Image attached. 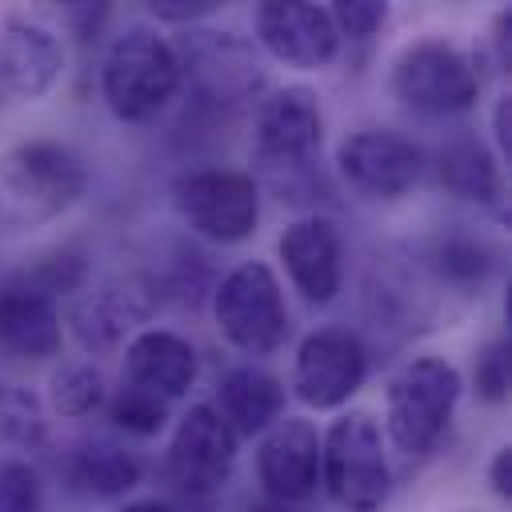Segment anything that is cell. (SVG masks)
Instances as JSON below:
<instances>
[{
    "instance_id": "d6a6232c",
    "label": "cell",
    "mask_w": 512,
    "mask_h": 512,
    "mask_svg": "<svg viewBox=\"0 0 512 512\" xmlns=\"http://www.w3.org/2000/svg\"><path fill=\"white\" fill-rule=\"evenodd\" d=\"M244 512H280V508H268V504H256V508H244Z\"/></svg>"
},
{
    "instance_id": "6da1fadb",
    "label": "cell",
    "mask_w": 512,
    "mask_h": 512,
    "mask_svg": "<svg viewBox=\"0 0 512 512\" xmlns=\"http://www.w3.org/2000/svg\"><path fill=\"white\" fill-rule=\"evenodd\" d=\"M88 188L84 160L56 140L0 152V228H36L68 212Z\"/></svg>"
},
{
    "instance_id": "8fae6325",
    "label": "cell",
    "mask_w": 512,
    "mask_h": 512,
    "mask_svg": "<svg viewBox=\"0 0 512 512\" xmlns=\"http://www.w3.org/2000/svg\"><path fill=\"white\" fill-rule=\"evenodd\" d=\"M232 460H236V436L220 420V412L212 404L188 408V416L180 420L168 444V480L184 496H212L216 488H224Z\"/></svg>"
},
{
    "instance_id": "d6986e66",
    "label": "cell",
    "mask_w": 512,
    "mask_h": 512,
    "mask_svg": "<svg viewBox=\"0 0 512 512\" xmlns=\"http://www.w3.org/2000/svg\"><path fill=\"white\" fill-rule=\"evenodd\" d=\"M124 376L132 388H144L160 400L184 396L196 380V352L184 336L164 332V328H148V332H136L128 340Z\"/></svg>"
},
{
    "instance_id": "ba28073f",
    "label": "cell",
    "mask_w": 512,
    "mask_h": 512,
    "mask_svg": "<svg viewBox=\"0 0 512 512\" xmlns=\"http://www.w3.org/2000/svg\"><path fill=\"white\" fill-rule=\"evenodd\" d=\"M364 372H368V352H364L360 336L332 324V328H316L300 340L292 388L308 408L328 412V408H340L360 388Z\"/></svg>"
},
{
    "instance_id": "f546056e",
    "label": "cell",
    "mask_w": 512,
    "mask_h": 512,
    "mask_svg": "<svg viewBox=\"0 0 512 512\" xmlns=\"http://www.w3.org/2000/svg\"><path fill=\"white\" fill-rule=\"evenodd\" d=\"M488 484H492V492H496L500 500L512 496V448H496L492 468H488Z\"/></svg>"
},
{
    "instance_id": "7a4b0ae2",
    "label": "cell",
    "mask_w": 512,
    "mask_h": 512,
    "mask_svg": "<svg viewBox=\"0 0 512 512\" xmlns=\"http://www.w3.org/2000/svg\"><path fill=\"white\" fill-rule=\"evenodd\" d=\"M180 88L176 48L152 28H128L108 48L100 92L120 120H152Z\"/></svg>"
},
{
    "instance_id": "9c48e42d",
    "label": "cell",
    "mask_w": 512,
    "mask_h": 512,
    "mask_svg": "<svg viewBox=\"0 0 512 512\" xmlns=\"http://www.w3.org/2000/svg\"><path fill=\"white\" fill-rule=\"evenodd\" d=\"M176 64H180V80H188L208 104H240L264 80L252 44H244L232 32L184 36V44L176 48Z\"/></svg>"
},
{
    "instance_id": "d4e9b609",
    "label": "cell",
    "mask_w": 512,
    "mask_h": 512,
    "mask_svg": "<svg viewBox=\"0 0 512 512\" xmlns=\"http://www.w3.org/2000/svg\"><path fill=\"white\" fill-rule=\"evenodd\" d=\"M0 512H40V476L24 460H0Z\"/></svg>"
},
{
    "instance_id": "5bb4252c",
    "label": "cell",
    "mask_w": 512,
    "mask_h": 512,
    "mask_svg": "<svg viewBox=\"0 0 512 512\" xmlns=\"http://www.w3.org/2000/svg\"><path fill=\"white\" fill-rule=\"evenodd\" d=\"M152 308H156V292L144 280L124 276V280L88 288L72 304L68 324L84 352H116L124 344V336L148 320Z\"/></svg>"
},
{
    "instance_id": "484cf974",
    "label": "cell",
    "mask_w": 512,
    "mask_h": 512,
    "mask_svg": "<svg viewBox=\"0 0 512 512\" xmlns=\"http://www.w3.org/2000/svg\"><path fill=\"white\" fill-rule=\"evenodd\" d=\"M476 392L492 404H500L508 396V340L496 336L480 348L476 356Z\"/></svg>"
},
{
    "instance_id": "e0dca14e",
    "label": "cell",
    "mask_w": 512,
    "mask_h": 512,
    "mask_svg": "<svg viewBox=\"0 0 512 512\" xmlns=\"http://www.w3.org/2000/svg\"><path fill=\"white\" fill-rule=\"evenodd\" d=\"M288 280L296 284V292L312 304H328L340 292V236L332 228V220L324 216H304L296 224L284 228L280 244H276Z\"/></svg>"
},
{
    "instance_id": "3957f363",
    "label": "cell",
    "mask_w": 512,
    "mask_h": 512,
    "mask_svg": "<svg viewBox=\"0 0 512 512\" xmlns=\"http://www.w3.org/2000/svg\"><path fill=\"white\" fill-rule=\"evenodd\" d=\"M460 400V372L444 356H416L388 380L384 424L404 456H424L448 428Z\"/></svg>"
},
{
    "instance_id": "ffe728a7",
    "label": "cell",
    "mask_w": 512,
    "mask_h": 512,
    "mask_svg": "<svg viewBox=\"0 0 512 512\" xmlns=\"http://www.w3.org/2000/svg\"><path fill=\"white\" fill-rule=\"evenodd\" d=\"M216 404H220L216 412L232 428V436H252V432H264L284 412V388L272 372L244 364L220 380Z\"/></svg>"
},
{
    "instance_id": "44dd1931",
    "label": "cell",
    "mask_w": 512,
    "mask_h": 512,
    "mask_svg": "<svg viewBox=\"0 0 512 512\" xmlns=\"http://www.w3.org/2000/svg\"><path fill=\"white\" fill-rule=\"evenodd\" d=\"M440 180L448 192H456L460 200H472V204H496L504 192L500 164L472 136H460L448 148H440Z\"/></svg>"
},
{
    "instance_id": "9a60e30c",
    "label": "cell",
    "mask_w": 512,
    "mask_h": 512,
    "mask_svg": "<svg viewBox=\"0 0 512 512\" xmlns=\"http://www.w3.org/2000/svg\"><path fill=\"white\" fill-rule=\"evenodd\" d=\"M64 68V48L52 28L28 16H8L0 24V96L36 100Z\"/></svg>"
},
{
    "instance_id": "603a6c76",
    "label": "cell",
    "mask_w": 512,
    "mask_h": 512,
    "mask_svg": "<svg viewBox=\"0 0 512 512\" xmlns=\"http://www.w3.org/2000/svg\"><path fill=\"white\" fill-rule=\"evenodd\" d=\"M48 396H52V408L60 416H88L104 404L108 396V384H104V372L92 368L88 360H72V364H60L52 372V384H48Z\"/></svg>"
},
{
    "instance_id": "cb8c5ba5",
    "label": "cell",
    "mask_w": 512,
    "mask_h": 512,
    "mask_svg": "<svg viewBox=\"0 0 512 512\" xmlns=\"http://www.w3.org/2000/svg\"><path fill=\"white\" fill-rule=\"evenodd\" d=\"M108 416L116 428L132 432V436H152L164 428V400L144 392V388H120L112 400H108Z\"/></svg>"
},
{
    "instance_id": "4fadbf2b",
    "label": "cell",
    "mask_w": 512,
    "mask_h": 512,
    "mask_svg": "<svg viewBox=\"0 0 512 512\" xmlns=\"http://www.w3.org/2000/svg\"><path fill=\"white\" fill-rule=\"evenodd\" d=\"M260 44L292 68H324L340 52V32L328 8L304 0H268L256 8Z\"/></svg>"
},
{
    "instance_id": "52a82bcc",
    "label": "cell",
    "mask_w": 512,
    "mask_h": 512,
    "mask_svg": "<svg viewBox=\"0 0 512 512\" xmlns=\"http://www.w3.org/2000/svg\"><path fill=\"white\" fill-rule=\"evenodd\" d=\"M172 200L180 216L188 220L192 232L216 240V244H236L252 236L260 220V188L248 172L232 168H192L176 176Z\"/></svg>"
},
{
    "instance_id": "2e32d148",
    "label": "cell",
    "mask_w": 512,
    "mask_h": 512,
    "mask_svg": "<svg viewBox=\"0 0 512 512\" xmlns=\"http://www.w3.org/2000/svg\"><path fill=\"white\" fill-rule=\"evenodd\" d=\"M256 472L268 496L304 500L320 480V432L312 420L288 416L280 420L256 452Z\"/></svg>"
},
{
    "instance_id": "4dcf8cb0",
    "label": "cell",
    "mask_w": 512,
    "mask_h": 512,
    "mask_svg": "<svg viewBox=\"0 0 512 512\" xmlns=\"http://www.w3.org/2000/svg\"><path fill=\"white\" fill-rule=\"evenodd\" d=\"M492 128H496V144H500V152L508 156L512 152V100L508 96H500V104H496V112H492Z\"/></svg>"
},
{
    "instance_id": "7c38bea8",
    "label": "cell",
    "mask_w": 512,
    "mask_h": 512,
    "mask_svg": "<svg viewBox=\"0 0 512 512\" xmlns=\"http://www.w3.org/2000/svg\"><path fill=\"white\" fill-rule=\"evenodd\" d=\"M320 136V100L300 84L272 92L256 108V152L268 168H304L320 152Z\"/></svg>"
},
{
    "instance_id": "7402d4cb",
    "label": "cell",
    "mask_w": 512,
    "mask_h": 512,
    "mask_svg": "<svg viewBox=\"0 0 512 512\" xmlns=\"http://www.w3.org/2000/svg\"><path fill=\"white\" fill-rule=\"evenodd\" d=\"M68 476L88 496H124L140 484V460L116 444H84L72 456Z\"/></svg>"
},
{
    "instance_id": "277c9868",
    "label": "cell",
    "mask_w": 512,
    "mask_h": 512,
    "mask_svg": "<svg viewBox=\"0 0 512 512\" xmlns=\"http://www.w3.org/2000/svg\"><path fill=\"white\" fill-rule=\"evenodd\" d=\"M320 476L352 512H376L388 500L384 440L368 412H348L320 436Z\"/></svg>"
},
{
    "instance_id": "f1b7e54d",
    "label": "cell",
    "mask_w": 512,
    "mask_h": 512,
    "mask_svg": "<svg viewBox=\"0 0 512 512\" xmlns=\"http://www.w3.org/2000/svg\"><path fill=\"white\" fill-rule=\"evenodd\" d=\"M152 8V16L156 20H176V24H184V20H196V16H208L216 4L212 0H160V4H148Z\"/></svg>"
},
{
    "instance_id": "5b68a950",
    "label": "cell",
    "mask_w": 512,
    "mask_h": 512,
    "mask_svg": "<svg viewBox=\"0 0 512 512\" xmlns=\"http://www.w3.org/2000/svg\"><path fill=\"white\" fill-rule=\"evenodd\" d=\"M216 324L248 356H268L288 336V308L280 296V280L264 260L236 264L216 288Z\"/></svg>"
},
{
    "instance_id": "8992f818",
    "label": "cell",
    "mask_w": 512,
    "mask_h": 512,
    "mask_svg": "<svg viewBox=\"0 0 512 512\" xmlns=\"http://www.w3.org/2000/svg\"><path fill=\"white\" fill-rule=\"evenodd\" d=\"M392 92L416 112L452 116V112H468L476 104L480 80L456 44H448L440 36H424V40H412L396 56Z\"/></svg>"
},
{
    "instance_id": "ac0fdd59",
    "label": "cell",
    "mask_w": 512,
    "mask_h": 512,
    "mask_svg": "<svg viewBox=\"0 0 512 512\" xmlns=\"http://www.w3.org/2000/svg\"><path fill=\"white\" fill-rule=\"evenodd\" d=\"M60 312L56 300L28 280L0 288V348L20 360H48L60 352Z\"/></svg>"
},
{
    "instance_id": "1f68e13d",
    "label": "cell",
    "mask_w": 512,
    "mask_h": 512,
    "mask_svg": "<svg viewBox=\"0 0 512 512\" xmlns=\"http://www.w3.org/2000/svg\"><path fill=\"white\" fill-rule=\"evenodd\" d=\"M120 512H176L172 504H160V500H136V504H124Z\"/></svg>"
},
{
    "instance_id": "4316f807",
    "label": "cell",
    "mask_w": 512,
    "mask_h": 512,
    "mask_svg": "<svg viewBox=\"0 0 512 512\" xmlns=\"http://www.w3.org/2000/svg\"><path fill=\"white\" fill-rule=\"evenodd\" d=\"M440 272L448 276V280H456V284H472V280H480L484 272H488V252L476 244V240H448L444 248H440Z\"/></svg>"
},
{
    "instance_id": "83f0119b",
    "label": "cell",
    "mask_w": 512,
    "mask_h": 512,
    "mask_svg": "<svg viewBox=\"0 0 512 512\" xmlns=\"http://www.w3.org/2000/svg\"><path fill=\"white\" fill-rule=\"evenodd\" d=\"M328 16H332V24H336V32H340V36L368 40V36L384 24L388 8H384V4H376V0H340Z\"/></svg>"
},
{
    "instance_id": "30bf717a",
    "label": "cell",
    "mask_w": 512,
    "mask_h": 512,
    "mask_svg": "<svg viewBox=\"0 0 512 512\" xmlns=\"http://www.w3.org/2000/svg\"><path fill=\"white\" fill-rule=\"evenodd\" d=\"M336 168L356 192H364L372 200H396L420 180L424 156L412 140H404L388 128H364V132H352L340 140Z\"/></svg>"
}]
</instances>
